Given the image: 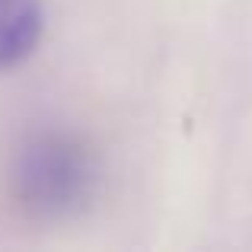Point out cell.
<instances>
[{
  "label": "cell",
  "mask_w": 252,
  "mask_h": 252,
  "mask_svg": "<svg viewBox=\"0 0 252 252\" xmlns=\"http://www.w3.org/2000/svg\"><path fill=\"white\" fill-rule=\"evenodd\" d=\"M102 182L99 154L67 128L29 131L3 166V201L19 220L61 223L83 214Z\"/></svg>",
  "instance_id": "1"
},
{
  "label": "cell",
  "mask_w": 252,
  "mask_h": 252,
  "mask_svg": "<svg viewBox=\"0 0 252 252\" xmlns=\"http://www.w3.org/2000/svg\"><path fill=\"white\" fill-rule=\"evenodd\" d=\"M45 13L38 0H0V70L23 64L42 38Z\"/></svg>",
  "instance_id": "2"
}]
</instances>
